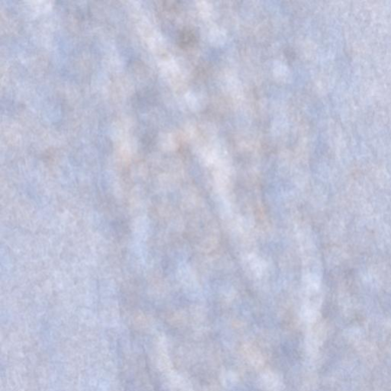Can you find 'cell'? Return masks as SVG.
Segmentation results:
<instances>
[{"label":"cell","instance_id":"cell-1","mask_svg":"<svg viewBox=\"0 0 391 391\" xmlns=\"http://www.w3.org/2000/svg\"><path fill=\"white\" fill-rule=\"evenodd\" d=\"M193 38L194 35L191 32H185L183 34V38L182 43L187 44H192L193 42Z\"/></svg>","mask_w":391,"mask_h":391}]
</instances>
